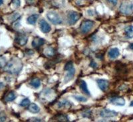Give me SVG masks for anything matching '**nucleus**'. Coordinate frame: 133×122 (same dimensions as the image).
I'll return each instance as SVG.
<instances>
[{"instance_id": "obj_1", "label": "nucleus", "mask_w": 133, "mask_h": 122, "mask_svg": "<svg viewBox=\"0 0 133 122\" xmlns=\"http://www.w3.org/2000/svg\"><path fill=\"white\" fill-rule=\"evenodd\" d=\"M23 68V63L19 58L14 57L7 63L4 68V71L11 74L19 73Z\"/></svg>"}, {"instance_id": "obj_2", "label": "nucleus", "mask_w": 133, "mask_h": 122, "mask_svg": "<svg viewBox=\"0 0 133 122\" xmlns=\"http://www.w3.org/2000/svg\"><path fill=\"white\" fill-rule=\"evenodd\" d=\"M120 11L125 15H130L133 13V3L129 1H124L120 6Z\"/></svg>"}, {"instance_id": "obj_3", "label": "nucleus", "mask_w": 133, "mask_h": 122, "mask_svg": "<svg viewBox=\"0 0 133 122\" xmlns=\"http://www.w3.org/2000/svg\"><path fill=\"white\" fill-rule=\"evenodd\" d=\"M95 22L91 20L87 19L83 21L80 25V30L83 34H87L93 28Z\"/></svg>"}, {"instance_id": "obj_4", "label": "nucleus", "mask_w": 133, "mask_h": 122, "mask_svg": "<svg viewBox=\"0 0 133 122\" xmlns=\"http://www.w3.org/2000/svg\"><path fill=\"white\" fill-rule=\"evenodd\" d=\"M49 21L54 25H59L63 23V20L60 16L55 11H49L47 13Z\"/></svg>"}, {"instance_id": "obj_5", "label": "nucleus", "mask_w": 133, "mask_h": 122, "mask_svg": "<svg viewBox=\"0 0 133 122\" xmlns=\"http://www.w3.org/2000/svg\"><path fill=\"white\" fill-rule=\"evenodd\" d=\"M82 17V14L79 13L78 12H76L74 11H69L67 15V21L69 25H74L77 23V21L80 19Z\"/></svg>"}, {"instance_id": "obj_6", "label": "nucleus", "mask_w": 133, "mask_h": 122, "mask_svg": "<svg viewBox=\"0 0 133 122\" xmlns=\"http://www.w3.org/2000/svg\"><path fill=\"white\" fill-rule=\"evenodd\" d=\"M117 112L113 110H108V109H103L100 112V116L102 118H113L115 116H117Z\"/></svg>"}, {"instance_id": "obj_7", "label": "nucleus", "mask_w": 133, "mask_h": 122, "mask_svg": "<svg viewBox=\"0 0 133 122\" xmlns=\"http://www.w3.org/2000/svg\"><path fill=\"white\" fill-rule=\"evenodd\" d=\"M39 28L41 29V31L44 33H49L51 30V27L49 25L47 21L43 19H41L39 22Z\"/></svg>"}, {"instance_id": "obj_8", "label": "nucleus", "mask_w": 133, "mask_h": 122, "mask_svg": "<svg viewBox=\"0 0 133 122\" xmlns=\"http://www.w3.org/2000/svg\"><path fill=\"white\" fill-rule=\"evenodd\" d=\"M110 102L115 106H123L125 105V99L122 97L114 96L110 98L109 99Z\"/></svg>"}, {"instance_id": "obj_9", "label": "nucleus", "mask_w": 133, "mask_h": 122, "mask_svg": "<svg viewBox=\"0 0 133 122\" xmlns=\"http://www.w3.org/2000/svg\"><path fill=\"white\" fill-rule=\"evenodd\" d=\"M27 41H28V37L25 35L19 33L18 35H17L15 37V42L19 44L20 46H24L27 44Z\"/></svg>"}, {"instance_id": "obj_10", "label": "nucleus", "mask_w": 133, "mask_h": 122, "mask_svg": "<svg viewBox=\"0 0 133 122\" xmlns=\"http://www.w3.org/2000/svg\"><path fill=\"white\" fill-rule=\"evenodd\" d=\"M98 87L103 92H105L109 86V82L104 79H98L97 80Z\"/></svg>"}, {"instance_id": "obj_11", "label": "nucleus", "mask_w": 133, "mask_h": 122, "mask_svg": "<svg viewBox=\"0 0 133 122\" xmlns=\"http://www.w3.org/2000/svg\"><path fill=\"white\" fill-rule=\"evenodd\" d=\"M45 39H42L41 37H36L33 39V41H32V46L34 48H39V47H41V46L45 43Z\"/></svg>"}, {"instance_id": "obj_12", "label": "nucleus", "mask_w": 133, "mask_h": 122, "mask_svg": "<svg viewBox=\"0 0 133 122\" xmlns=\"http://www.w3.org/2000/svg\"><path fill=\"white\" fill-rule=\"evenodd\" d=\"M109 56L112 59H115L120 55V51L118 48H112L109 50Z\"/></svg>"}, {"instance_id": "obj_13", "label": "nucleus", "mask_w": 133, "mask_h": 122, "mask_svg": "<svg viewBox=\"0 0 133 122\" xmlns=\"http://www.w3.org/2000/svg\"><path fill=\"white\" fill-rule=\"evenodd\" d=\"M67 71H68V73H67L66 75L65 76V80H64V82L65 83H67L70 80H72L73 78V77H74L75 74V69L74 67Z\"/></svg>"}, {"instance_id": "obj_14", "label": "nucleus", "mask_w": 133, "mask_h": 122, "mask_svg": "<svg viewBox=\"0 0 133 122\" xmlns=\"http://www.w3.org/2000/svg\"><path fill=\"white\" fill-rule=\"evenodd\" d=\"M27 110L32 113H37L40 112V107L35 103H30L27 107Z\"/></svg>"}, {"instance_id": "obj_15", "label": "nucleus", "mask_w": 133, "mask_h": 122, "mask_svg": "<svg viewBox=\"0 0 133 122\" xmlns=\"http://www.w3.org/2000/svg\"><path fill=\"white\" fill-rule=\"evenodd\" d=\"M55 53V49L51 47H47V48H45L43 51V54H45L46 56H48V57H51V56H54Z\"/></svg>"}, {"instance_id": "obj_16", "label": "nucleus", "mask_w": 133, "mask_h": 122, "mask_svg": "<svg viewBox=\"0 0 133 122\" xmlns=\"http://www.w3.org/2000/svg\"><path fill=\"white\" fill-rule=\"evenodd\" d=\"M55 121H58L61 122H66L69 121V118L66 115L61 114V113H59V114L56 115L55 116Z\"/></svg>"}, {"instance_id": "obj_17", "label": "nucleus", "mask_w": 133, "mask_h": 122, "mask_svg": "<svg viewBox=\"0 0 133 122\" xmlns=\"http://www.w3.org/2000/svg\"><path fill=\"white\" fill-rule=\"evenodd\" d=\"M124 33H125L126 36L129 39L133 38V26L129 25L127 27L124 29Z\"/></svg>"}, {"instance_id": "obj_18", "label": "nucleus", "mask_w": 133, "mask_h": 122, "mask_svg": "<svg viewBox=\"0 0 133 122\" xmlns=\"http://www.w3.org/2000/svg\"><path fill=\"white\" fill-rule=\"evenodd\" d=\"M80 88H81V89L82 90V91L83 92V93L85 94H87V95L90 96V92H89V89H88L87 83L85 82L84 80H81Z\"/></svg>"}, {"instance_id": "obj_19", "label": "nucleus", "mask_w": 133, "mask_h": 122, "mask_svg": "<svg viewBox=\"0 0 133 122\" xmlns=\"http://www.w3.org/2000/svg\"><path fill=\"white\" fill-rule=\"evenodd\" d=\"M15 98H16L15 94L13 91H11V92H8V94L5 96V100L7 102H10L14 101Z\"/></svg>"}, {"instance_id": "obj_20", "label": "nucleus", "mask_w": 133, "mask_h": 122, "mask_svg": "<svg viewBox=\"0 0 133 122\" xmlns=\"http://www.w3.org/2000/svg\"><path fill=\"white\" fill-rule=\"evenodd\" d=\"M30 85L33 88L37 89L38 88H39L41 86V80L38 78H33L30 81Z\"/></svg>"}, {"instance_id": "obj_21", "label": "nucleus", "mask_w": 133, "mask_h": 122, "mask_svg": "<svg viewBox=\"0 0 133 122\" xmlns=\"http://www.w3.org/2000/svg\"><path fill=\"white\" fill-rule=\"evenodd\" d=\"M38 18H39V15L38 14H34V15H31L27 18V21L28 23L30 25H34L37 21Z\"/></svg>"}, {"instance_id": "obj_22", "label": "nucleus", "mask_w": 133, "mask_h": 122, "mask_svg": "<svg viewBox=\"0 0 133 122\" xmlns=\"http://www.w3.org/2000/svg\"><path fill=\"white\" fill-rule=\"evenodd\" d=\"M6 59L3 56H0V69L4 68L5 65L7 64Z\"/></svg>"}, {"instance_id": "obj_23", "label": "nucleus", "mask_w": 133, "mask_h": 122, "mask_svg": "<svg viewBox=\"0 0 133 122\" xmlns=\"http://www.w3.org/2000/svg\"><path fill=\"white\" fill-rule=\"evenodd\" d=\"M70 106V102H69L67 100H63V102H61L58 104V107H69Z\"/></svg>"}, {"instance_id": "obj_24", "label": "nucleus", "mask_w": 133, "mask_h": 122, "mask_svg": "<svg viewBox=\"0 0 133 122\" xmlns=\"http://www.w3.org/2000/svg\"><path fill=\"white\" fill-rule=\"evenodd\" d=\"M29 104H30V100L28 98H25L21 102L19 105L21 107H26V106H29Z\"/></svg>"}, {"instance_id": "obj_25", "label": "nucleus", "mask_w": 133, "mask_h": 122, "mask_svg": "<svg viewBox=\"0 0 133 122\" xmlns=\"http://www.w3.org/2000/svg\"><path fill=\"white\" fill-rule=\"evenodd\" d=\"M73 97L76 100L81 102H85L87 101V98L84 96H74Z\"/></svg>"}, {"instance_id": "obj_26", "label": "nucleus", "mask_w": 133, "mask_h": 122, "mask_svg": "<svg viewBox=\"0 0 133 122\" xmlns=\"http://www.w3.org/2000/svg\"><path fill=\"white\" fill-rule=\"evenodd\" d=\"M73 63L72 61H69L66 63V64L65 65V68H64V70L66 71L69 70L71 69L72 68H73Z\"/></svg>"}, {"instance_id": "obj_27", "label": "nucleus", "mask_w": 133, "mask_h": 122, "mask_svg": "<svg viewBox=\"0 0 133 122\" xmlns=\"http://www.w3.org/2000/svg\"><path fill=\"white\" fill-rule=\"evenodd\" d=\"M20 17H21V15H20L18 13H16L14 14V15L11 16V21H12V22H14V21H16V20H17L18 19H19Z\"/></svg>"}, {"instance_id": "obj_28", "label": "nucleus", "mask_w": 133, "mask_h": 122, "mask_svg": "<svg viewBox=\"0 0 133 122\" xmlns=\"http://www.w3.org/2000/svg\"><path fill=\"white\" fill-rule=\"evenodd\" d=\"M6 119V116L3 112H0V121H5Z\"/></svg>"}, {"instance_id": "obj_29", "label": "nucleus", "mask_w": 133, "mask_h": 122, "mask_svg": "<svg viewBox=\"0 0 133 122\" xmlns=\"http://www.w3.org/2000/svg\"><path fill=\"white\" fill-rule=\"evenodd\" d=\"M107 2H109L110 4H112L113 6H115L118 3V0H107Z\"/></svg>"}, {"instance_id": "obj_30", "label": "nucleus", "mask_w": 133, "mask_h": 122, "mask_svg": "<svg viewBox=\"0 0 133 122\" xmlns=\"http://www.w3.org/2000/svg\"><path fill=\"white\" fill-rule=\"evenodd\" d=\"M90 66L93 68H97V66H98V65H97V64L96 63V62H95L94 60H92V61L91 62V63H90Z\"/></svg>"}, {"instance_id": "obj_31", "label": "nucleus", "mask_w": 133, "mask_h": 122, "mask_svg": "<svg viewBox=\"0 0 133 122\" xmlns=\"http://www.w3.org/2000/svg\"><path fill=\"white\" fill-rule=\"evenodd\" d=\"M13 3L15 5V6L16 7H19L20 0H13Z\"/></svg>"}, {"instance_id": "obj_32", "label": "nucleus", "mask_w": 133, "mask_h": 122, "mask_svg": "<svg viewBox=\"0 0 133 122\" xmlns=\"http://www.w3.org/2000/svg\"><path fill=\"white\" fill-rule=\"evenodd\" d=\"M29 121H41V120L39 118H31L29 119Z\"/></svg>"}, {"instance_id": "obj_33", "label": "nucleus", "mask_w": 133, "mask_h": 122, "mask_svg": "<svg viewBox=\"0 0 133 122\" xmlns=\"http://www.w3.org/2000/svg\"><path fill=\"white\" fill-rule=\"evenodd\" d=\"M83 114H89V113H88V112H85V113H83ZM84 117H85V118H88V117H89V116H87V115H84Z\"/></svg>"}, {"instance_id": "obj_34", "label": "nucleus", "mask_w": 133, "mask_h": 122, "mask_svg": "<svg viewBox=\"0 0 133 122\" xmlns=\"http://www.w3.org/2000/svg\"><path fill=\"white\" fill-rule=\"evenodd\" d=\"M129 48H130V49L133 50V43H131V44H130V45H129Z\"/></svg>"}, {"instance_id": "obj_35", "label": "nucleus", "mask_w": 133, "mask_h": 122, "mask_svg": "<svg viewBox=\"0 0 133 122\" xmlns=\"http://www.w3.org/2000/svg\"><path fill=\"white\" fill-rule=\"evenodd\" d=\"M3 86V84L2 82H0V89L1 88H2V87Z\"/></svg>"}, {"instance_id": "obj_36", "label": "nucleus", "mask_w": 133, "mask_h": 122, "mask_svg": "<svg viewBox=\"0 0 133 122\" xmlns=\"http://www.w3.org/2000/svg\"><path fill=\"white\" fill-rule=\"evenodd\" d=\"M3 0H0V6L3 4Z\"/></svg>"}, {"instance_id": "obj_37", "label": "nucleus", "mask_w": 133, "mask_h": 122, "mask_svg": "<svg viewBox=\"0 0 133 122\" xmlns=\"http://www.w3.org/2000/svg\"><path fill=\"white\" fill-rule=\"evenodd\" d=\"M130 106H133V101H132L131 102H130Z\"/></svg>"}]
</instances>
